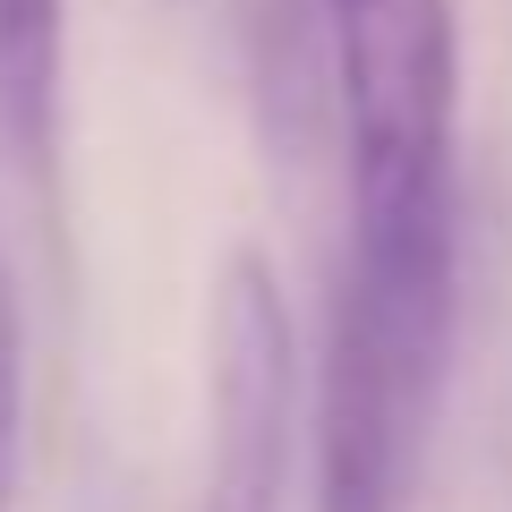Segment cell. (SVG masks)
Segmentation results:
<instances>
[{"label": "cell", "mask_w": 512, "mask_h": 512, "mask_svg": "<svg viewBox=\"0 0 512 512\" xmlns=\"http://www.w3.org/2000/svg\"><path fill=\"white\" fill-rule=\"evenodd\" d=\"M461 214L350 231L316 376V512H410L453 376Z\"/></svg>", "instance_id": "obj_1"}, {"label": "cell", "mask_w": 512, "mask_h": 512, "mask_svg": "<svg viewBox=\"0 0 512 512\" xmlns=\"http://www.w3.org/2000/svg\"><path fill=\"white\" fill-rule=\"evenodd\" d=\"M325 18H333V94H342V146H350V231L461 214L453 0H325Z\"/></svg>", "instance_id": "obj_2"}, {"label": "cell", "mask_w": 512, "mask_h": 512, "mask_svg": "<svg viewBox=\"0 0 512 512\" xmlns=\"http://www.w3.org/2000/svg\"><path fill=\"white\" fill-rule=\"evenodd\" d=\"M60 69L69 0H0V171L52 188L60 171Z\"/></svg>", "instance_id": "obj_4"}, {"label": "cell", "mask_w": 512, "mask_h": 512, "mask_svg": "<svg viewBox=\"0 0 512 512\" xmlns=\"http://www.w3.org/2000/svg\"><path fill=\"white\" fill-rule=\"evenodd\" d=\"M18 436H26V316L9 248H0V512L18 504Z\"/></svg>", "instance_id": "obj_5"}, {"label": "cell", "mask_w": 512, "mask_h": 512, "mask_svg": "<svg viewBox=\"0 0 512 512\" xmlns=\"http://www.w3.org/2000/svg\"><path fill=\"white\" fill-rule=\"evenodd\" d=\"M299 342L282 282L256 248H231L205 299V495L197 512H282L291 487Z\"/></svg>", "instance_id": "obj_3"}]
</instances>
